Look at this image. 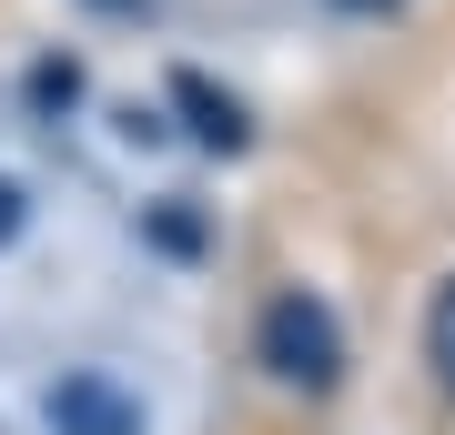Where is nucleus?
I'll return each instance as SVG.
<instances>
[{
	"mask_svg": "<svg viewBox=\"0 0 455 435\" xmlns=\"http://www.w3.org/2000/svg\"><path fill=\"white\" fill-rule=\"evenodd\" d=\"M253 344H263V365H274L283 385H304V395H324L344 375V324H334V304H314V294H274L263 324H253Z\"/></svg>",
	"mask_w": 455,
	"mask_h": 435,
	"instance_id": "1",
	"label": "nucleus"
},
{
	"mask_svg": "<svg viewBox=\"0 0 455 435\" xmlns=\"http://www.w3.org/2000/svg\"><path fill=\"white\" fill-rule=\"evenodd\" d=\"M142 395L122 385L112 365H71L61 385H51V435H142Z\"/></svg>",
	"mask_w": 455,
	"mask_h": 435,
	"instance_id": "2",
	"label": "nucleus"
},
{
	"mask_svg": "<svg viewBox=\"0 0 455 435\" xmlns=\"http://www.w3.org/2000/svg\"><path fill=\"white\" fill-rule=\"evenodd\" d=\"M344 11H385V0H344Z\"/></svg>",
	"mask_w": 455,
	"mask_h": 435,
	"instance_id": "6",
	"label": "nucleus"
},
{
	"mask_svg": "<svg viewBox=\"0 0 455 435\" xmlns=\"http://www.w3.org/2000/svg\"><path fill=\"white\" fill-rule=\"evenodd\" d=\"M425 365H435V385L455 395V284L435 294V314H425Z\"/></svg>",
	"mask_w": 455,
	"mask_h": 435,
	"instance_id": "4",
	"label": "nucleus"
},
{
	"mask_svg": "<svg viewBox=\"0 0 455 435\" xmlns=\"http://www.w3.org/2000/svg\"><path fill=\"white\" fill-rule=\"evenodd\" d=\"M20 223H31V203H20V182H11V173H0V243H11Z\"/></svg>",
	"mask_w": 455,
	"mask_h": 435,
	"instance_id": "5",
	"label": "nucleus"
},
{
	"mask_svg": "<svg viewBox=\"0 0 455 435\" xmlns=\"http://www.w3.org/2000/svg\"><path fill=\"white\" fill-rule=\"evenodd\" d=\"M172 101L193 112V132H203L212 152H243V112H233V92H212L203 71H182V81H172Z\"/></svg>",
	"mask_w": 455,
	"mask_h": 435,
	"instance_id": "3",
	"label": "nucleus"
}]
</instances>
